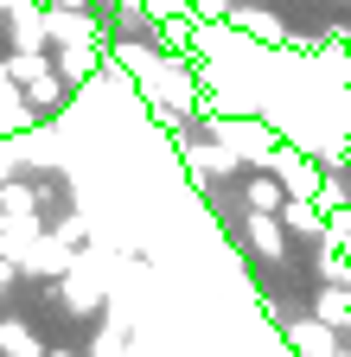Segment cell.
Wrapping results in <instances>:
<instances>
[{"instance_id": "1", "label": "cell", "mask_w": 351, "mask_h": 357, "mask_svg": "<svg viewBox=\"0 0 351 357\" xmlns=\"http://www.w3.org/2000/svg\"><path fill=\"white\" fill-rule=\"evenodd\" d=\"M96 268H103V255H83L70 275L58 281V294H64L70 312H96V306H103V281H96Z\"/></svg>"}, {"instance_id": "2", "label": "cell", "mask_w": 351, "mask_h": 357, "mask_svg": "<svg viewBox=\"0 0 351 357\" xmlns=\"http://www.w3.org/2000/svg\"><path fill=\"white\" fill-rule=\"evenodd\" d=\"M243 236H249V249H255L262 261H287V223H281V217H269V211H249Z\"/></svg>"}, {"instance_id": "3", "label": "cell", "mask_w": 351, "mask_h": 357, "mask_svg": "<svg viewBox=\"0 0 351 357\" xmlns=\"http://www.w3.org/2000/svg\"><path fill=\"white\" fill-rule=\"evenodd\" d=\"M20 268H26V275H38V281H64L70 268H77V249H70V243H58V236H45V243H38Z\"/></svg>"}, {"instance_id": "4", "label": "cell", "mask_w": 351, "mask_h": 357, "mask_svg": "<svg viewBox=\"0 0 351 357\" xmlns=\"http://www.w3.org/2000/svg\"><path fill=\"white\" fill-rule=\"evenodd\" d=\"M281 223H287L294 236H313V243H326V211H320V198H287Z\"/></svg>"}, {"instance_id": "5", "label": "cell", "mask_w": 351, "mask_h": 357, "mask_svg": "<svg viewBox=\"0 0 351 357\" xmlns=\"http://www.w3.org/2000/svg\"><path fill=\"white\" fill-rule=\"evenodd\" d=\"M313 319L332 326V332H345V326H351V287H332V281H326V287L313 294Z\"/></svg>"}, {"instance_id": "6", "label": "cell", "mask_w": 351, "mask_h": 357, "mask_svg": "<svg viewBox=\"0 0 351 357\" xmlns=\"http://www.w3.org/2000/svg\"><path fill=\"white\" fill-rule=\"evenodd\" d=\"M96 64H103L96 45H58V70H64L70 83H90V77H96Z\"/></svg>"}, {"instance_id": "7", "label": "cell", "mask_w": 351, "mask_h": 357, "mask_svg": "<svg viewBox=\"0 0 351 357\" xmlns=\"http://www.w3.org/2000/svg\"><path fill=\"white\" fill-rule=\"evenodd\" d=\"M243 198H249V211H269V217H281V211H287V192H281V178H275V172L249 178V192H243Z\"/></svg>"}, {"instance_id": "8", "label": "cell", "mask_w": 351, "mask_h": 357, "mask_svg": "<svg viewBox=\"0 0 351 357\" xmlns=\"http://www.w3.org/2000/svg\"><path fill=\"white\" fill-rule=\"evenodd\" d=\"M0 357H45L38 351V332L20 319H0Z\"/></svg>"}, {"instance_id": "9", "label": "cell", "mask_w": 351, "mask_h": 357, "mask_svg": "<svg viewBox=\"0 0 351 357\" xmlns=\"http://www.w3.org/2000/svg\"><path fill=\"white\" fill-rule=\"evenodd\" d=\"M64 83H70V77L45 64V70H38V77L26 83V102H32V109H58V96H64Z\"/></svg>"}, {"instance_id": "10", "label": "cell", "mask_w": 351, "mask_h": 357, "mask_svg": "<svg viewBox=\"0 0 351 357\" xmlns=\"http://www.w3.org/2000/svg\"><path fill=\"white\" fill-rule=\"evenodd\" d=\"M0 217H38V192L20 185V178H7V185H0Z\"/></svg>"}, {"instance_id": "11", "label": "cell", "mask_w": 351, "mask_h": 357, "mask_svg": "<svg viewBox=\"0 0 351 357\" xmlns=\"http://www.w3.org/2000/svg\"><path fill=\"white\" fill-rule=\"evenodd\" d=\"M52 236H58V243H70V249H77V243H90V217H64Z\"/></svg>"}, {"instance_id": "12", "label": "cell", "mask_w": 351, "mask_h": 357, "mask_svg": "<svg viewBox=\"0 0 351 357\" xmlns=\"http://www.w3.org/2000/svg\"><path fill=\"white\" fill-rule=\"evenodd\" d=\"M7 281H13V261H7V255H0V287H7Z\"/></svg>"}, {"instance_id": "13", "label": "cell", "mask_w": 351, "mask_h": 357, "mask_svg": "<svg viewBox=\"0 0 351 357\" xmlns=\"http://www.w3.org/2000/svg\"><path fill=\"white\" fill-rule=\"evenodd\" d=\"M45 7H90V0H45Z\"/></svg>"}, {"instance_id": "14", "label": "cell", "mask_w": 351, "mask_h": 357, "mask_svg": "<svg viewBox=\"0 0 351 357\" xmlns=\"http://www.w3.org/2000/svg\"><path fill=\"white\" fill-rule=\"evenodd\" d=\"M45 357H77V351H45Z\"/></svg>"}, {"instance_id": "15", "label": "cell", "mask_w": 351, "mask_h": 357, "mask_svg": "<svg viewBox=\"0 0 351 357\" xmlns=\"http://www.w3.org/2000/svg\"><path fill=\"white\" fill-rule=\"evenodd\" d=\"M345 58H351V52H345Z\"/></svg>"}]
</instances>
